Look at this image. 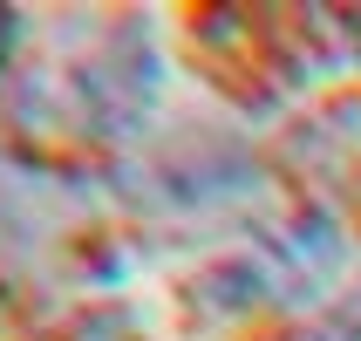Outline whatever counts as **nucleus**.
<instances>
[{"instance_id":"obj_1","label":"nucleus","mask_w":361,"mask_h":341,"mask_svg":"<svg viewBox=\"0 0 361 341\" xmlns=\"http://www.w3.org/2000/svg\"><path fill=\"white\" fill-rule=\"evenodd\" d=\"M14 41H20V14H0V68H7V55H14Z\"/></svg>"}]
</instances>
